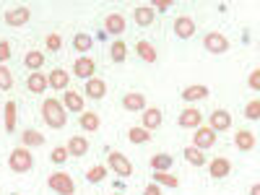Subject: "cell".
Instances as JSON below:
<instances>
[{
  "label": "cell",
  "instance_id": "30bf717a",
  "mask_svg": "<svg viewBox=\"0 0 260 195\" xmlns=\"http://www.w3.org/2000/svg\"><path fill=\"white\" fill-rule=\"evenodd\" d=\"M208 127L213 133H221V130H229L232 127V115L226 110H213L211 117H208Z\"/></svg>",
  "mask_w": 260,
  "mask_h": 195
},
{
  "label": "cell",
  "instance_id": "6da1fadb",
  "mask_svg": "<svg viewBox=\"0 0 260 195\" xmlns=\"http://www.w3.org/2000/svg\"><path fill=\"white\" fill-rule=\"evenodd\" d=\"M42 120L47 122V127H55V130L65 127V122H68V112H65L62 102H57V99H45L42 102Z\"/></svg>",
  "mask_w": 260,
  "mask_h": 195
},
{
  "label": "cell",
  "instance_id": "9c48e42d",
  "mask_svg": "<svg viewBox=\"0 0 260 195\" xmlns=\"http://www.w3.org/2000/svg\"><path fill=\"white\" fill-rule=\"evenodd\" d=\"M94 71H96V62H94L89 55H81V57L73 62V73H76L78 78H83V81L94 78Z\"/></svg>",
  "mask_w": 260,
  "mask_h": 195
},
{
  "label": "cell",
  "instance_id": "60d3db41",
  "mask_svg": "<svg viewBox=\"0 0 260 195\" xmlns=\"http://www.w3.org/2000/svg\"><path fill=\"white\" fill-rule=\"evenodd\" d=\"M8 57H11V45L8 42H0V65L8 62Z\"/></svg>",
  "mask_w": 260,
  "mask_h": 195
},
{
  "label": "cell",
  "instance_id": "d6986e66",
  "mask_svg": "<svg viewBox=\"0 0 260 195\" xmlns=\"http://www.w3.org/2000/svg\"><path fill=\"white\" fill-rule=\"evenodd\" d=\"M255 133L252 130H237L234 133V146L240 148V151H252L255 148Z\"/></svg>",
  "mask_w": 260,
  "mask_h": 195
},
{
  "label": "cell",
  "instance_id": "ab89813d",
  "mask_svg": "<svg viewBox=\"0 0 260 195\" xmlns=\"http://www.w3.org/2000/svg\"><path fill=\"white\" fill-rule=\"evenodd\" d=\"M247 86L252 91H260V68H255L250 76H247Z\"/></svg>",
  "mask_w": 260,
  "mask_h": 195
},
{
  "label": "cell",
  "instance_id": "d6a6232c",
  "mask_svg": "<svg viewBox=\"0 0 260 195\" xmlns=\"http://www.w3.org/2000/svg\"><path fill=\"white\" fill-rule=\"evenodd\" d=\"M104 177H107V167H102V164H96V167H91L89 172H86V180H89L91 185H99Z\"/></svg>",
  "mask_w": 260,
  "mask_h": 195
},
{
  "label": "cell",
  "instance_id": "8d00e7d4",
  "mask_svg": "<svg viewBox=\"0 0 260 195\" xmlns=\"http://www.w3.org/2000/svg\"><path fill=\"white\" fill-rule=\"evenodd\" d=\"M68 146H57V148H52V154H50V159L55 161V164H62V161H68Z\"/></svg>",
  "mask_w": 260,
  "mask_h": 195
},
{
  "label": "cell",
  "instance_id": "4dcf8cb0",
  "mask_svg": "<svg viewBox=\"0 0 260 195\" xmlns=\"http://www.w3.org/2000/svg\"><path fill=\"white\" fill-rule=\"evenodd\" d=\"M110 57H112V62H125V57H127V45H125L122 39L112 42V47H110Z\"/></svg>",
  "mask_w": 260,
  "mask_h": 195
},
{
  "label": "cell",
  "instance_id": "e575fe53",
  "mask_svg": "<svg viewBox=\"0 0 260 195\" xmlns=\"http://www.w3.org/2000/svg\"><path fill=\"white\" fill-rule=\"evenodd\" d=\"M13 86V73L6 68V65H0V91H8Z\"/></svg>",
  "mask_w": 260,
  "mask_h": 195
},
{
  "label": "cell",
  "instance_id": "f6af8a7d",
  "mask_svg": "<svg viewBox=\"0 0 260 195\" xmlns=\"http://www.w3.org/2000/svg\"><path fill=\"white\" fill-rule=\"evenodd\" d=\"M112 195H122V192H112Z\"/></svg>",
  "mask_w": 260,
  "mask_h": 195
},
{
  "label": "cell",
  "instance_id": "7dc6e473",
  "mask_svg": "<svg viewBox=\"0 0 260 195\" xmlns=\"http://www.w3.org/2000/svg\"><path fill=\"white\" fill-rule=\"evenodd\" d=\"M257 50H260V45H257Z\"/></svg>",
  "mask_w": 260,
  "mask_h": 195
},
{
  "label": "cell",
  "instance_id": "74e56055",
  "mask_svg": "<svg viewBox=\"0 0 260 195\" xmlns=\"http://www.w3.org/2000/svg\"><path fill=\"white\" fill-rule=\"evenodd\" d=\"M245 117H247V120H260V102H257V99L247 102V107H245Z\"/></svg>",
  "mask_w": 260,
  "mask_h": 195
},
{
  "label": "cell",
  "instance_id": "5b68a950",
  "mask_svg": "<svg viewBox=\"0 0 260 195\" xmlns=\"http://www.w3.org/2000/svg\"><path fill=\"white\" fill-rule=\"evenodd\" d=\"M110 169L115 172V175H120V177L133 175V164H130V159L125 154H120V151H110Z\"/></svg>",
  "mask_w": 260,
  "mask_h": 195
},
{
  "label": "cell",
  "instance_id": "5bb4252c",
  "mask_svg": "<svg viewBox=\"0 0 260 195\" xmlns=\"http://www.w3.org/2000/svg\"><path fill=\"white\" fill-rule=\"evenodd\" d=\"M154 18H156V11L151 8L148 3H143V6H138V8L133 11V21H136L138 26H143V29L154 24Z\"/></svg>",
  "mask_w": 260,
  "mask_h": 195
},
{
  "label": "cell",
  "instance_id": "ac0fdd59",
  "mask_svg": "<svg viewBox=\"0 0 260 195\" xmlns=\"http://www.w3.org/2000/svg\"><path fill=\"white\" fill-rule=\"evenodd\" d=\"M208 172H211V177L224 180L226 175H232V161L224 159V156H219V159H213V161L208 164Z\"/></svg>",
  "mask_w": 260,
  "mask_h": 195
},
{
  "label": "cell",
  "instance_id": "3957f363",
  "mask_svg": "<svg viewBox=\"0 0 260 195\" xmlns=\"http://www.w3.org/2000/svg\"><path fill=\"white\" fill-rule=\"evenodd\" d=\"M47 187L55 190L57 195H76V182L73 177L68 175V172H52V175L47 177Z\"/></svg>",
  "mask_w": 260,
  "mask_h": 195
},
{
  "label": "cell",
  "instance_id": "836d02e7",
  "mask_svg": "<svg viewBox=\"0 0 260 195\" xmlns=\"http://www.w3.org/2000/svg\"><path fill=\"white\" fill-rule=\"evenodd\" d=\"M154 180H156V185H167V187H177L180 185V180L175 175H169V172H156Z\"/></svg>",
  "mask_w": 260,
  "mask_h": 195
},
{
  "label": "cell",
  "instance_id": "cb8c5ba5",
  "mask_svg": "<svg viewBox=\"0 0 260 195\" xmlns=\"http://www.w3.org/2000/svg\"><path fill=\"white\" fill-rule=\"evenodd\" d=\"M78 125H81V130H86V133H96L99 130V115L96 112H81Z\"/></svg>",
  "mask_w": 260,
  "mask_h": 195
},
{
  "label": "cell",
  "instance_id": "52a82bcc",
  "mask_svg": "<svg viewBox=\"0 0 260 195\" xmlns=\"http://www.w3.org/2000/svg\"><path fill=\"white\" fill-rule=\"evenodd\" d=\"M180 127H187V130H198L203 125V115L195 110V107H185V110L180 112Z\"/></svg>",
  "mask_w": 260,
  "mask_h": 195
},
{
  "label": "cell",
  "instance_id": "d590c367",
  "mask_svg": "<svg viewBox=\"0 0 260 195\" xmlns=\"http://www.w3.org/2000/svg\"><path fill=\"white\" fill-rule=\"evenodd\" d=\"M16 127V102H8L6 104V130H13Z\"/></svg>",
  "mask_w": 260,
  "mask_h": 195
},
{
  "label": "cell",
  "instance_id": "f35d334b",
  "mask_svg": "<svg viewBox=\"0 0 260 195\" xmlns=\"http://www.w3.org/2000/svg\"><path fill=\"white\" fill-rule=\"evenodd\" d=\"M60 47H62V37H60V34H50V37H47V50H50V52H57Z\"/></svg>",
  "mask_w": 260,
  "mask_h": 195
},
{
  "label": "cell",
  "instance_id": "8992f818",
  "mask_svg": "<svg viewBox=\"0 0 260 195\" xmlns=\"http://www.w3.org/2000/svg\"><path fill=\"white\" fill-rule=\"evenodd\" d=\"M213 143H216V133H213L208 125H201V127L192 133V146H195V148L206 151V148H213Z\"/></svg>",
  "mask_w": 260,
  "mask_h": 195
},
{
  "label": "cell",
  "instance_id": "7bdbcfd3",
  "mask_svg": "<svg viewBox=\"0 0 260 195\" xmlns=\"http://www.w3.org/2000/svg\"><path fill=\"white\" fill-rule=\"evenodd\" d=\"M143 195H161V190H159V185H148L143 190Z\"/></svg>",
  "mask_w": 260,
  "mask_h": 195
},
{
  "label": "cell",
  "instance_id": "44dd1931",
  "mask_svg": "<svg viewBox=\"0 0 260 195\" xmlns=\"http://www.w3.org/2000/svg\"><path fill=\"white\" fill-rule=\"evenodd\" d=\"M104 31L122 34V31H125V16H122V13H110V16L104 18Z\"/></svg>",
  "mask_w": 260,
  "mask_h": 195
},
{
  "label": "cell",
  "instance_id": "ee69618b",
  "mask_svg": "<svg viewBox=\"0 0 260 195\" xmlns=\"http://www.w3.org/2000/svg\"><path fill=\"white\" fill-rule=\"evenodd\" d=\"M250 195H260V182H257V185H252V187H250Z\"/></svg>",
  "mask_w": 260,
  "mask_h": 195
},
{
  "label": "cell",
  "instance_id": "ba28073f",
  "mask_svg": "<svg viewBox=\"0 0 260 195\" xmlns=\"http://www.w3.org/2000/svg\"><path fill=\"white\" fill-rule=\"evenodd\" d=\"M47 81H50V89H55V91H68L71 89V76H68V71H65V68L50 71L47 73Z\"/></svg>",
  "mask_w": 260,
  "mask_h": 195
},
{
  "label": "cell",
  "instance_id": "4fadbf2b",
  "mask_svg": "<svg viewBox=\"0 0 260 195\" xmlns=\"http://www.w3.org/2000/svg\"><path fill=\"white\" fill-rule=\"evenodd\" d=\"M161 122H164V117H161V110H156V107H151V110H143L141 112V127H146L148 133H151V130H156Z\"/></svg>",
  "mask_w": 260,
  "mask_h": 195
},
{
  "label": "cell",
  "instance_id": "2e32d148",
  "mask_svg": "<svg viewBox=\"0 0 260 195\" xmlns=\"http://www.w3.org/2000/svg\"><path fill=\"white\" fill-rule=\"evenodd\" d=\"M83 104H86V102H83V96H81L78 91H71V89L62 91V107H65L68 112H78V115H81V112H83Z\"/></svg>",
  "mask_w": 260,
  "mask_h": 195
},
{
  "label": "cell",
  "instance_id": "8fae6325",
  "mask_svg": "<svg viewBox=\"0 0 260 195\" xmlns=\"http://www.w3.org/2000/svg\"><path fill=\"white\" fill-rule=\"evenodd\" d=\"M29 18H31V11H29L26 6H18V8L6 11V24H8V26H26Z\"/></svg>",
  "mask_w": 260,
  "mask_h": 195
},
{
  "label": "cell",
  "instance_id": "9a60e30c",
  "mask_svg": "<svg viewBox=\"0 0 260 195\" xmlns=\"http://www.w3.org/2000/svg\"><path fill=\"white\" fill-rule=\"evenodd\" d=\"M47 86H50L47 73H42V71L29 73V78H26V89H29L31 94H42V91H47Z\"/></svg>",
  "mask_w": 260,
  "mask_h": 195
},
{
  "label": "cell",
  "instance_id": "7402d4cb",
  "mask_svg": "<svg viewBox=\"0 0 260 195\" xmlns=\"http://www.w3.org/2000/svg\"><path fill=\"white\" fill-rule=\"evenodd\" d=\"M86 96H89V99H102L104 94H107V83L102 81V78H89V81H86Z\"/></svg>",
  "mask_w": 260,
  "mask_h": 195
},
{
  "label": "cell",
  "instance_id": "277c9868",
  "mask_svg": "<svg viewBox=\"0 0 260 195\" xmlns=\"http://www.w3.org/2000/svg\"><path fill=\"white\" fill-rule=\"evenodd\" d=\"M203 47L211 52V55H224L229 50V39L221 34V31H208L203 37Z\"/></svg>",
  "mask_w": 260,
  "mask_h": 195
},
{
  "label": "cell",
  "instance_id": "b9f144b4",
  "mask_svg": "<svg viewBox=\"0 0 260 195\" xmlns=\"http://www.w3.org/2000/svg\"><path fill=\"white\" fill-rule=\"evenodd\" d=\"M151 8H159V11H169V8H172V0H151Z\"/></svg>",
  "mask_w": 260,
  "mask_h": 195
},
{
  "label": "cell",
  "instance_id": "f546056e",
  "mask_svg": "<svg viewBox=\"0 0 260 195\" xmlns=\"http://www.w3.org/2000/svg\"><path fill=\"white\" fill-rule=\"evenodd\" d=\"M127 141L141 146V143H148V141H151V133H148L146 127H141V125H138V127H130V130H127Z\"/></svg>",
  "mask_w": 260,
  "mask_h": 195
},
{
  "label": "cell",
  "instance_id": "4316f807",
  "mask_svg": "<svg viewBox=\"0 0 260 195\" xmlns=\"http://www.w3.org/2000/svg\"><path fill=\"white\" fill-rule=\"evenodd\" d=\"M91 47H94V37H91V34L81 31V34H76V37H73V50H76V52L86 55Z\"/></svg>",
  "mask_w": 260,
  "mask_h": 195
},
{
  "label": "cell",
  "instance_id": "7c38bea8",
  "mask_svg": "<svg viewBox=\"0 0 260 195\" xmlns=\"http://www.w3.org/2000/svg\"><path fill=\"white\" fill-rule=\"evenodd\" d=\"M175 34L180 37V39H192V34H195V21L190 18V16H177L175 18Z\"/></svg>",
  "mask_w": 260,
  "mask_h": 195
},
{
  "label": "cell",
  "instance_id": "bcb514c9",
  "mask_svg": "<svg viewBox=\"0 0 260 195\" xmlns=\"http://www.w3.org/2000/svg\"><path fill=\"white\" fill-rule=\"evenodd\" d=\"M11 195H18V192H11Z\"/></svg>",
  "mask_w": 260,
  "mask_h": 195
},
{
  "label": "cell",
  "instance_id": "d4e9b609",
  "mask_svg": "<svg viewBox=\"0 0 260 195\" xmlns=\"http://www.w3.org/2000/svg\"><path fill=\"white\" fill-rule=\"evenodd\" d=\"M206 96H208V86H203V83L187 86V89L182 91V99H185V102H201V99H206Z\"/></svg>",
  "mask_w": 260,
  "mask_h": 195
},
{
  "label": "cell",
  "instance_id": "1f68e13d",
  "mask_svg": "<svg viewBox=\"0 0 260 195\" xmlns=\"http://www.w3.org/2000/svg\"><path fill=\"white\" fill-rule=\"evenodd\" d=\"M151 169H154V172H169V169H172V156H169V154L151 156Z\"/></svg>",
  "mask_w": 260,
  "mask_h": 195
},
{
  "label": "cell",
  "instance_id": "603a6c76",
  "mask_svg": "<svg viewBox=\"0 0 260 195\" xmlns=\"http://www.w3.org/2000/svg\"><path fill=\"white\" fill-rule=\"evenodd\" d=\"M68 154H71V156H83V154H89V138L73 136V138L68 141Z\"/></svg>",
  "mask_w": 260,
  "mask_h": 195
},
{
  "label": "cell",
  "instance_id": "83f0119b",
  "mask_svg": "<svg viewBox=\"0 0 260 195\" xmlns=\"http://www.w3.org/2000/svg\"><path fill=\"white\" fill-rule=\"evenodd\" d=\"M185 161L192 164V167H203L206 164V154L201 148H195V146H187L185 148Z\"/></svg>",
  "mask_w": 260,
  "mask_h": 195
},
{
  "label": "cell",
  "instance_id": "e0dca14e",
  "mask_svg": "<svg viewBox=\"0 0 260 195\" xmlns=\"http://www.w3.org/2000/svg\"><path fill=\"white\" fill-rule=\"evenodd\" d=\"M122 107L127 112H143L146 110V96L138 94V91H130V94L122 96Z\"/></svg>",
  "mask_w": 260,
  "mask_h": 195
},
{
  "label": "cell",
  "instance_id": "f1b7e54d",
  "mask_svg": "<svg viewBox=\"0 0 260 195\" xmlns=\"http://www.w3.org/2000/svg\"><path fill=\"white\" fill-rule=\"evenodd\" d=\"M21 143H24L26 148H34V146L45 143V136H42L39 130H24V133H21Z\"/></svg>",
  "mask_w": 260,
  "mask_h": 195
},
{
  "label": "cell",
  "instance_id": "484cf974",
  "mask_svg": "<svg viewBox=\"0 0 260 195\" xmlns=\"http://www.w3.org/2000/svg\"><path fill=\"white\" fill-rule=\"evenodd\" d=\"M136 50H138L141 60H146V62H156V60H159V52H156V47L151 45V42H146V39H141V42H138V45H136Z\"/></svg>",
  "mask_w": 260,
  "mask_h": 195
},
{
  "label": "cell",
  "instance_id": "ffe728a7",
  "mask_svg": "<svg viewBox=\"0 0 260 195\" xmlns=\"http://www.w3.org/2000/svg\"><path fill=\"white\" fill-rule=\"evenodd\" d=\"M24 65H26V71H31V73L42 71V65H45V52L42 50H29L24 55Z\"/></svg>",
  "mask_w": 260,
  "mask_h": 195
},
{
  "label": "cell",
  "instance_id": "7a4b0ae2",
  "mask_svg": "<svg viewBox=\"0 0 260 195\" xmlns=\"http://www.w3.org/2000/svg\"><path fill=\"white\" fill-rule=\"evenodd\" d=\"M8 167L11 172H16V175H26V172L34 167V156H31V151L26 146H18L11 151V156H8Z\"/></svg>",
  "mask_w": 260,
  "mask_h": 195
}]
</instances>
